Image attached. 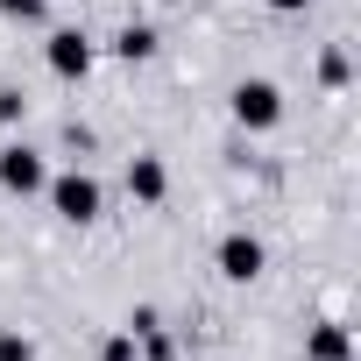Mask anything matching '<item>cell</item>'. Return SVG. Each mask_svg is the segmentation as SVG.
<instances>
[{"label":"cell","mask_w":361,"mask_h":361,"mask_svg":"<svg viewBox=\"0 0 361 361\" xmlns=\"http://www.w3.org/2000/svg\"><path fill=\"white\" fill-rule=\"evenodd\" d=\"M227 106H234V121H241V128H255V135L283 121V92H276L269 78H241V85L227 92Z\"/></svg>","instance_id":"6da1fadb"},{"label":"cell","mask_w":361,"mask_h":361,"mask_svg":"<svg viewBox=\"0 0 361 361\" xmlns=\"http://www.w3.org/2000/svg\"><path fill=\"white\" fill-rule=\"evenodd\" d=\"M50 206H57V220L92 227L99 220V185H92L85 170H64V177H50Z\"/></svg>","instance_id":"7a4b0ae2"},{"label":"cell","mask_w":361,"mask_h":361,"mask_svg":"<svg viewBox=\"0 0 361 361\" xmlns=\"http://www.w3.org/2000/svg\"><path fill=\"white\" fill-rule=\"evenodd\" d=\"M0 185H8L15 199H29V192H43V185H50V170H43V156H36V149H22V142H15V149H0Z\"/></svg>","instance_id":"3957f363"},{"label":"cell","mask_w":361,"mask_h":361,"mask_svg":"<svg viewBox=\"0 0 361 361\" xmlns=\"http://www.w3.org/2000/svg\"><path fill=\"white\" fill-rule=\"evenodd\" d=\"M43 57H50V71H57V78H85V71H92V43H85L78 29H50Z\"/></svg>","instance_id":"277c9868"},{"label":"cell","mask_w":361,"mask_h":361,"mask_svg":"<svg viewBox=\"0 0 361 361\" xmlns=\"http://www.w3.org/2000/svg\"><path fill=\"white\" fill-rule=\"evenodd\" d=\"M220 276L227 283H255L262 276V241L255 234H227L220 241Z\"/></svg>","instance_id":"5b68a950"},{"label":"cell","mask_w":361,"mask_h":361,"mask_svg":"<svg viewBox=\"0 0 361 361\" xmlns=\"http://www.w3.org/2000/svg\"><path fill=\"white\" fill-rule=\"evenodd\" d=\"M163 192H170V170H163L156 156H135V163H128V199H142V206H163Z\"/></svg>","instance_id":"8992f818"},{"label":"cell","mask_w":361,"mask_h":361,"mask_svg":"<svg viewBox=\"0 0 361 361\" xmlns=\"http://www.w3.org/2000/svg\"><path fill=\"white\" fill-rule=\"evenodd\" d=\"M305 361H354V333L326 319V326H319V333L305 340Z\"/></svg>","instance_id":"52a82bcc"},{"label":"cell","mask_w":361,"mask_h":361,"mask_svg":"<svg viewBox=\"0 0 361 361\" xmlns=\"http://www.w3.org/2000/svg\"><path fill=\"white\" fill-rule=\"evenodd\" d=\"M114 57H128V64L156 57V29H121V36H114Z\"/></svg>","instance_id":"ba28073f"},{"label":"cell","mask_w":361,"mask_h":361,"mask_svg":"<svg viewBox=\"0 0 361 361\" xmlns=\"http://www.w3.org/2000/svg\"><path fill=\"white\" fill-rule=\"evenodd\" d=\"M0 15L8 22H43V0H0Z\"/></svg>","instance_id":"9c48e42d"},{"label":"cell","mask_w":361,"mask_h":361,"mask_svg":"<svg viewBox=\"0 0 361 361\" xmlns=\"http://www.w3.org/2000/svg\"><path fill=\"white\" fill-rule=\"evenodd\" d=\"M0 361H36V347L22 333H0Z\"/></svg>","instance_id":"30bf717a"},{"label":"cell","mask_w":361,"mask_h":361,"mask_svg":"<svg viewBox=\"0 0 361 361\" xmlns=\"http://www.w3.org/2000/svg\"><path fill=\"white\" fill-rule=\"evenodd\" d=\"M319 71H326V85H347V57H340V50H326V64H319Z\"/></svg>","instance_id":"8fae6325"},{"label":"cell","mask_w":361,"mask_h":361,"mask_svg":"<svg viewBox=\"0 0 361 361\" xmlns=\"http://www.w3.org/2000/svg\"><path fill=\"white\" fill-rule=\"evenodd\" d=\"M106 361H135V333H114L106 340Z\"/></svg>","instance_id":"7c38bea8"},{"label":"cell","mask_w":361,"mask_h":361,"mask_svg":"<svg viewBox=\"0 0 361 361\" xmlns=\"http://www.w3.org/2000/svg\"><path fill=\"white\" fill-rule=\"evenodd\" d=\"M22 106H29L22 92H0V121H22Z\"/></svg>","instance_id":"4fadbf2b"},{"label":"cell","mask_w":361,"mask_h":361,"mask_svg":"<svg viewBox=\"0 0 361 361\" xmlns=\"http://www.w3.org/2000/svg\"><path fill=\"white\" fill-rule=\"evenodd\" d=\"M269 8H276V15H298V8H312V0H269Z\"/></svg>","instance_id":"5bb4252c"}]
</instances>
